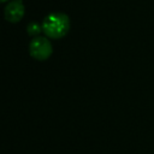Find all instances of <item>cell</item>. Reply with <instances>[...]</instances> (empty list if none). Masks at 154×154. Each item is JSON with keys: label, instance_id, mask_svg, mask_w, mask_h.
Wrapping results in <instances>:
<instances>
[{"label": "cell", "instance_id": "cell-1", "mask_svg": "<svg viewBox=\"0 0 154 154\" xmlns=\"http://www.w3.org/2000/svg\"><path fill=\"white\" fill-rule=\"evenodd\" d=\"M42 32L52 40H59L70 30V18L64 12H51L41 22Z\"/></svg>", "mask_w": 154, "mask_h": 154}, {"label": "cell", "instance_id": "cell-2", "mask_svg": "<svg viewBox=\"0 0 154 154\" xmlns=\"http://www.w3.org/2000/svg\"><path fill=\"white\" fill-rule=\"evenodd\" d=\"M53 53V46L47 36H36L29 43V54L32 59L38 61L47 60Z\"/></svg>", "mask_w": 154, "mask_h": 154}, {"label": "cell", "instance_id": "cell-3", "mask_svg": "<svg viewBox=\"0 0 154 154\" xmlns=\"http://www.w3.org/2000/svg\"><path fill=\"white\" fill-rule=\"evenodd\" d=\"M25 7L22 0H11L4 8V17L8 23H18L23 19Z\"/></svg>", "mask_w": 154, "mask_h": 154}, {"label": "cell", "instance_id": "cell-4", "mask_svg": "<svg viewBox=\"0 0 154 154\" xmlns=\"http://www.w3.org/2000/svg\"><path fill=\"white\" fill-rule=\"evenodd\" d=\"M25 30L29 36L36 37V36H40V34L42 32V25H41V23H37V22H30L26 25Z\"/></svg>", "mask_w": 154, "mask_h": 154}, {"label": "cell", "instance_id": "cell-5", "mask_svg": "<svg viewBox=\"0 0 154 154\" xmlns=\"http://www.w3.org/2000/svg\"><path fill=\"white\" fill-rule=\"evenodd\" d=\"M1 2H6V1H10V0H0Z\"/></svg>", "mask_w": 154, "mask_h": 154}]
</instances>
